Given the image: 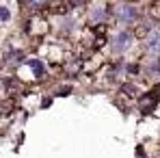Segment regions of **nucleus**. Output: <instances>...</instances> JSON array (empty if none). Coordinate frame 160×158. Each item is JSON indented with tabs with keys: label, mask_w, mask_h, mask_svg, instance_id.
<instances>
[{
	"label": "nucleus",
	"mask_w": 160,
	"mask_h": 158,
	"mask_svg": "<svg viewBox=\"0 0 160 158\" xmlns=\"http://www.w3.org/2000/svg\"><path fill=\"white\" fill-rule=\"evenodd\" d=\"M24 2H26V7L32 11V13L46 11V7H48V0H24Z\"/></svg>",
	"instance_id": "nucleus-7"
},
{
	"label": "nucleus",
	"mask_w": 160,
	"mask_h": 158,
	"mask_svg": "<svg viewBox=\"0 0 160 158\" xmlns=\"http://www.w3.org/2000/svg\"><path fill=\"white\" fill-rule=\"evenodd\" d=\"M121 91H123V93H128L130 98H136V95H138V89H136V84H134V82H123V84H121Z\"/></svg>",
	"instance_id": "nucleus-8"
},
{
	"label": "nucleus",
	"mask_w": 160,
	"mask_h": 158,
	"mask_svg": "<svg viewBox=\"0 0 160 158\" xmlns=\"http://www.w3.org/2000/svg\"><path fill=\"white\" fill-rule=\"evenodd\" d=\"M108 15H110V13L106 11V7H93V9L89 11V20H91V24H95V26H98V24H104L108 20Z\"/></svg>",
	"instance_id": "nucleus-6"
},
{
	"label": "nucleus",
	"mask_w": 160,
	"mask_h": 158,
	"mask_svg": "<svg viewBox=\"0 0 160 158\" xmlns=\"http://www.w3.org/2000/svg\"><path fill=\"white\" fill-rule=\"evenodd\" d=\"M132 43H134L132 30L123 28V30H119L117 35H112V39H110V50H112L115 54H126L130 48H132Z\"/></svg>",
	"instance_id": "nucleus-2"
},
{
	"label": "nucleus",
	"mask_w": 160,
	"mask_h": 158,
	"mask_svg": "<svg viewBox=\"0 0 160 158\" xmlns=\"http://www.w3.org/2000/svg\"><path fill=\"white\" fill-rule=\"evenodd\" d=\"M158 102H160V93H158V87H156L154 91L141 95L136 104H138V110H141L143 115H152V113L156 110V104H158Z\"/></svg>",
	"instance_id": "nucleus-3"
},
{
	"label": "nucleus",
	"mask_w": 160,
	"mask_h": 158,
	"mask_svg": "<svg viewBox=\"0 0 160 158\" xmlns=\"http://www.w3.org/2000/svg\"><path fill=\"white\" fill-rule=\"evenodd\" d=\"M112 18L119 22V24H134V22H138V18H141V13H138V9L134 7L132 2H119V4H115L112 7Z\"/></svg>",
	"instance_id": "nucleus-1"
},
{
	"label": "nucleus",
	"mask_w": 160,
	"mask_h": 158,
	"mask_svg": "<svg viewBox=\"0 0 160 158\" xmlns=\"http://www.w3.org/2000/svg\"><path fill=\"white\" fill-rule=\"evenodd\" d=\"M158 93H160V87H158Z\"/></svg>",
	"instance_id": "nucleus-11"
},
{
	"label": "nucleus",
	"mask_w": 160,
	"mask_h": 158,
	"mask_svg": "<svg viewBox=\"0 0 160 158\" xmlns=\"http://www.w3.org/2000/svg\"><path fill=\"white\" fill-rule=\"evenodd\" d=\"M143 50L149 54V56H160V30H152V33L145 37Z\"/></svg>",
	"instance_id": "nucleus-4"
},
{
	"label": "nucleus",
	"mask_w": 160,
	"mask_h": 158,
	"mask_svg": "<svg viewBox=\"0 0 160 158\" xmlns=\"http://www.w3.org/2000/svg\"><path fill=\"white\" fill-rule=\"evenodd\" d=\"M24 65L32 72L35 80L43 78V74H46V65H43V61H39V59H26V61H24Z\"/></svg>",
	"instance_id": "nucleus-5"
},
{
	"label": "nucleus",
	"mask_w": 160,
	"mask_h": 158,
	"mask_svg": "<svg viewBox=\"0 0 160 158\" xmlns=\"http://www.w3.org/2000/svg\"><path fill=\"white\" fill-rule=\"evenodd\" d=\"M147 74H152V76H158V74H160V61H154V63H149V67H147Z\"/></svg>",
	"instance_id": "nucleus-10"
},
{
	"label": "nucleus",
	"mask_w": 160,
	"mask_h": 158,
	"mask_svg": "<svg viewBox=\"0 0 160 158\" xmlns=\"http://www.w3.org/2000/svg\"><path fill=\"white\" fill-rule=\"evenodd\" d=\"M9 20H11V11H9V7L0 4V24H7Z\"/></svg>",
	"instance_id": "nucleus-9"
}]
</instances>
